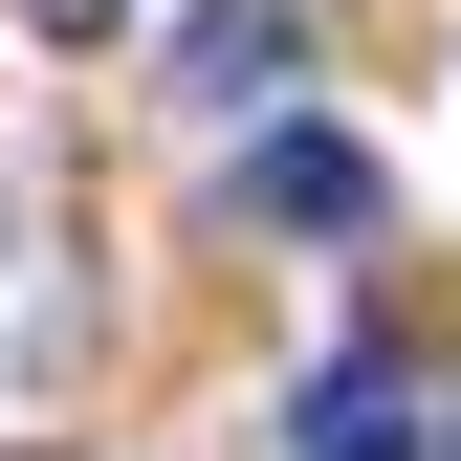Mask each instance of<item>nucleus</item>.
<instances>
[{
  "label": "nucleus",
  "mask_w": 461,
  "mask_h": 461,
  "mask_svg": "<svg viewBox=\"0 0 461 461\" xmlns=\"http://www.w3.org/2000/svg\"><path fill=\"white\" fill-rule=\"evenodd\" d=\"M44 23H67V44H88V23H132V0H44Z\"/></svg>",
  "instance_id": "obj_4"
},
{
  "label": "nucleus",
  "mask_w": 461,
  "mask_h": 461,
  "mask_svg": "<svg viewBox=\"0 0 461 461\" xmlns=\"http://www.w3.org/2000/svg\"><path fill=\"white\" fill-rule=\"evenodd\" d=\"M285 67H308V0H198V44H176L198 110H285Z\"/></svg>",
  "instance_id": "obj_2"
},
{
  "label": "nucleus",
  "mask_w": 461,
  "mask_h": 461,
  "mask_svg": "<svg viewBox=\"0 0 461 461\" xmlns=\"http://www.w3.org/2000/svg\"><path fill=\"white\" fill-rule=\"evenodd\" d=\"M439 461H461V418H439Z\"/></svg>",
  "instance_id": "obj_5"
},
{
  "label": "nucleus",
  "mask_w": 461,
  "mask_h": 461,
  "mask_svg": "<svg viewBox=\"0 0 461 461\" xmlns=\"http://www.w3.org/2000/svg\"><path fill=\"white\" fill-rule=\"evenodd\" d=\"M374 154L352 132H330V110H264V132H242V220H285V242H374Z\"/></svg>",
  "instance_id": "obj_1"
},
{
  "label": "nucleus",
  "mask_w": 461,
  "mask_h": 461,
  "mask_svg": "<svg viewBox=\"0 0 461 461\" xmlns=\"http://www.w3.org/2000/svg\"><path fill=\"white\" fill-rule=\"evenodd\" d=\"M285 461H418V418H395V352H308V395H285Z\"/></svg>",
  "instance_id": "obj_3"
}]
</instances>
